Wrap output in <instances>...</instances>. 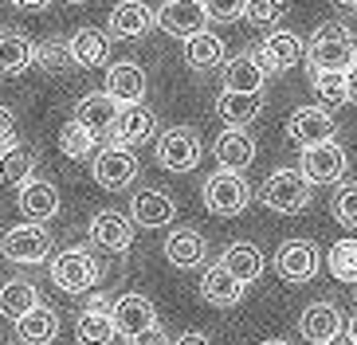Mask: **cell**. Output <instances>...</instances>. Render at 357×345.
Listing matches in <instances>:
<instances>
[{
	"label": "cell",
	"instance_id": "cell-1",
	"mask_svg": "<svg viewBox=\"0 0 357 345\" xmlns=\"http://www.w3.org/2000/svg\"><path fill=\"white\" fill-rule=\"evenodd\" d=\"M357 63V40L342 20H326L306 40V71H349Z\"/></svg>",
	"mask_w": 357,
	"mask_h": 345
},
{
	"label": "cell",
	"instance_id": "cell-2",
	"mask_svg": "<svg viewBox=\"0 0 357 345\" xmlns=\"http://www.w3.org/2000/svg\"><path fill=\"white\" fill-rule=\"evenodd\" d=\"M310 197H314V185H310L298 169H287V165L275 169L259 188V200L271 212H279V216H298V212H306Z\"/></svg>",
	"mask_w": 357,
	"mask_h": 345
},
{
	"label": "cell",
	"instance_id": "cell-3",
	"mask_svg": "<svg viewBox=\"0 0 357 345\" xmlns=\"http://www.w3.org/2000/svg\"><path fill=\"white\" fill-rule=\"evenodd\" d=\"M47 275H52V282L63 294H86L98 282V263H95V255H91V251L67 247V251H59V255L52 259Z\"/></svg>",
	"mask_w": 357,
	"mask_h": 345
},
{
	"label": "cell",
	"instance_id": "cell-4",
	"mask_svg": "<svg viewBox=\"0 0 357 345\" xmlns=\"http://www.w3.org/2000/svg\"><path fill=\"white\" fill-rule=\"evenodd\" d=\"M0 251H4V259L20 263V267H36L52 255V231L43 224H16L0 236Z\"/></svg>",
	"mask_w": 357,
	"mask_h": 345
},
{
	"label": "cell",
	"instance_id": "cell-5",
	"mask_svg": "<svg viewBox=\"0 0 357 345\" xmlns=\"http://www.w3.org/2000/svg\"><path fill=\"white\" fill-rule=\"evenodd\" d=\"M318 267H322V251L310 240H287L275 251V275L283 282H294V286L310 282L318 275Z\"/></svg>",
	"mask_w": 357,
	"mask_h": 345
},
{
	"label": "cell",
	"instance_id": "cell-6",
	"mask_svg": "<svg viewBox=\"0 0 357 345\" xmlns=\"http://www.w3.org/2000/svg\"><path fill=\"white\" fill-rule=\"evenodd\" d=\"M248 185H243L240 173H228V169H216L208 181H204V208L212 216H240L248 208Z\"/></svg>",
	"mask_w": 357,
	"mask_h": 345
},
{
	"label": "cell",
	"instance_id": "cell-7",
	"mask_svg": "<svg viewBox=\"0 0 357 345\" xmlns=\"http://www.w3.org/2000/svg\"><path fill=\"white\" fill-rule=\"evenodd\" d=\"M346 169H349V157L337 141H322V146L303 149V161H298V173L310 185H342Z\"/></svg>",
	"mask_w": 357,
	"mask_h": 345
},
{
	"label": "cell",
	"instance_id": "cell-8",
	"mask_svg": "<svg viewBox=\"0 0 357 345\" xmlns=\"http://www.w3.org/2000/svg\"><path fill=\"white\" fill-rule=\"evenodd\" d=\"M158 165L169 173H189L200 165V137L189 125H173L158 137Z\"/></svg>",
	"mask_w": 357,
	"mask_h": 345
},
{
	"label": "cell",
	"instance_id": "cell-9",
	"mask_svg": "<svg viewBox=\"0 0 357 345\" xmlns=\"http://www.w3.org/2000/svg\"><path fill=\"white\" fill-rule=\"evenodd\" d=\"M337 134V122L330 110L322 106H298L287 122V137H291L298 149H310V146H322V141H334Z\"/></svg>",
	"mask_w": 357,
	"mask_h": 345
},
{
	"label": "cell",
	"instance_id": "cell-10",
	"mask_svg": "<svg viewBox=\"0 0 357 345\" xmlns=\"http://www.w3.org/2000/svg\"><path fill=\"white\" fill-rule=\"evenodd\" d=\"M303 59H306V43L298 40L294 31H287V28L271 31V36L259 43V52H255V63H259L267 75L291 71V67H298Z\"/></svg>",
	"mask_w": 357,
	"mask_h": 345
},
{
	"label": "cell",
	"instance_id": "cell-11",
	"mask_svg": "<svg viewBox=\"0 0 357 345\" xmlns=\"http://www.w3.org/2000/svg\"><path fill=\"white\" fill-rule=\"evenodd\" d=\"M110 322H114L118 337H137L146 334V330H153L158 325V310H153V302H149L146 294H122V298H114V306H110Z\"/></svg>",
	"mask_w": 357,
	"mask_h": 345
},
{
	"label": "cell",
	"instance_id": "cell-12",
	"mask_svg": "<svg viewBox=\"0 0 357 345\" xmlns=\"http://www.w3.org/2000/svg\"><path fill=\"white\" fill-rule=\"evenodd\" d=\"M95 181L106 188V192H122V188L134 185L137 177V157L122 146H106L102 153L95 157V165H91Z\"/></svg>",
	"mask_w": 357,
	"mask_h": 345
},
{
	"label": "cell",
	"instance_id": "cell-13",
	"mask_svg": "<svg viewBox=\"0 0 357 345\" xmlns=\"http://www.w3.org/2000/svg\"><path fill=\"white\" fill-rule=\"evenodd\" d=\"M86 236H91L95 247L126 255V251L134 247V220H126L122 212H95L91 224H86Z\"/></svg>",
	"mask_w": 357,
	"mask_h": 345
},
{
	"label": "cell",
	"instance_id": "cell-14",
	"mask_svg": "<svg viewBox=\"0 0 357 345\" xmlns=\"http://www.w3.org/2000/svg\"><path fill=\"white\" fill-rule=\"evenodd\" d=\"M177 216V204L169 192H158V188H142L134 192L130 200V220H134L137 228H169Z\"/></svg>",
	"mask_w": 357,
	"mask_h": 345
},
{
	"label": "cell",
	"instance_id": "cell-15",
	"mask_svg": "<svg viewBox=\"0 0 357 345\" xmlns=\"http://www.w3.org/2000/svg\"><path fill=\"white\" fill-rule=\"evenodd\" d=\"M158 24L169 31V36H181V40H189L197 31H204L208 16H204V4L200 0H165L158 12Z\"/></svg>",
	"mask_w": 357,
	"mask_h": 345
},
{
	"label": "cell",
	"instance_id": "cell-16",
	"mask_svg": "<svg viewBox=\"0 0 357 345\" xmlns=\"http://www.w3.org/2000/svg\"><path fill=\"white\" fill-rule=\"evenodd\" d=\"M212 153H216V165L228 169V173H243V169L255 161V137L248 130H236L228 125L216 141H212Z\"/></svg>",
	"mask_w": 357,
	"mask_h": 345
},
{
	"label": "cell",
	"instance_id": "cell-17",
	"mask_svg": "<svg viewBox=\"0 0 357 345\" xmlns=\"http://www.w3.org/2000/svg\"><path fill=\"white\" fill-rule=\"evenodd\" d=\"M153 130H158V122H153V114H149L146 106H122L118 118H114V125H110V141L122 146V149H130V146L149 141Z\"/></svg>",
	"mask_w": 357,
	"mask_h": 345
},
{
	"label": "cell",
	"instance_id": "cell-18",
	"mask_svg": "<svg viewBox=\"0 0 357 345\" xmlns=\"http://www.w3.org/2000/svg\"><path fill=\"white\" fill-rule=\"evenodd\" d=\"M165 259L173 267H181V271H192V267H200L208 259V243H204V236L197 228H173L165 236Z\"/></svg>",
	"mask_w": 357,
	"mask_h": 345
},
{
	"label": "cell",
	"instance_id": "cell-19",
	"mask_svg": "<svg viewBox=\"0 0 357 345\" xmlns=\"http://www.w3.org/2000/svg\"><path fill=\"white\" fill-rule=\"evenodd\" d=\"M106 94L118 106H142V98H146V71L137 63H114L106 71Z\"/></svg>",
	"mask_w": 357,
	"mask_h": 345
},
{
	"label": "cell",
	"instance_id": "cell-20",
	"mask_svg": "<svg viewBox=\"0 0 357 345\" xmlns=\"http://www.w3.org/2000/svg\"><path fill=\"white\" fill-rule=\"evenodd\" d=\"M243 291H248V286H243V282L236 279L224 263L208 267L204 279H200V298H204L208 306H220V310H231V306L243 298Z\"/></svg>",
	"mask_w": 357,
	"mask_h": 345
},
{
	"label": "cell",
	"instance_id": "cell-21",
	"mask_svg": "<svg viewBox=\"0 0 357 345\" xmlns=\"http://www.w3.org/2000/svg\"><path fill=\"white\" fill-rule=\"evenodd\" d=\"M118 110H122V106H118L110 94L95 91V94H83V98H79V106H75V122L86 125L95 137H106L110 134V125H114V118H118Z\"/></svg>",
	"mask_w": 357,
	"mask_h": 345
},
{
	"label": "cell",
	"instance_id": "cell-22",
	"mask_svg": "<svg viewBox=\"0 0 357 345\" xmlns=\"http://www.w3.org/2000/svg\"><path fill=\"white\" fill-rule=\"evenodd\" d=\"M20 212L28 216V224H47L52 216H59V188L52 181H28L20 188Z\"/></svg>",
	"mask_w": 357,
	"mask_h": 345
},
{
	"label": "cell",
	"instance_id": "cell-23",
	"mask_svg": "<svg viewBox=\"0 0 357 345\" xmlns=\"http://www.w3.org/2000/svg\"><path fill=\"white\" fill-rule=\"evenodd\" d=\"M298 334H303L306 342H314V345L334 342V337L342 334V314H337V306H330V302L306 306V310L298 314Z\"/></svg>",
	"mask_w": 357,
	"mask_h": 345
},
{
	"label": "cell",
	"instance_id": "cell-24",
	"mask_svg": "<svg viewBox=\"0 0 357 345\" xmlns=\"http://www.w3.org/2000/svg\"><path fill=\"white\" fill-rule=\"evenodd\" d=\"M158 20V12L142 4V0H122L114 12H110V36H122V40H137V36H146Z\"/></svg>",
	"mask_w": 357,
	"mask_h": 345
},
{
	"label": "cell",
	"instance_id": "cell-25",
	"mask_svg": "<svg viewBox=\"0 0 357 345\" xmlns=\"http://www.w3.org/2000/svg\"><path fill=\"white\" fill-rule=\"evenodd\" d=\"M67 52H71V63H79V67H102L110 59V36L102 28H79L67 40Z\"/></svg>",
	"mask_w": 357,
	"mask_h": 345
},
{
	"label": "cell",
	"instance_id": "cell-26",
	"mask_svg": "<svg viewBox=\"0 0 357 345\" xmlns=\"http://www.w3.org/2000/svg\"><path fill=\"white\" fill-rule=\"evenodd\" d=\"M263 79H267V71H263L259 63H255V55H236V59L224 63V91H236V94H263Z\"/></svg>",
	"mask_w": 357,
	"mask_h": 345
},
{
	"label": "cell",
	"instance_id": "cell-27",
	"mask_svg": "<svg viewBox=\"0 0 357 345\" xmlns=\"http://www.w3.org/2000/svg\"><path fill=\"white\" fill-rule=\"evenodd\" d=\"M220 263L243 282V286L259 282L263 267H267V263H263V251L255 247V243H228V247H224V255H220Z\"/></svg>",
	"mask_w": 357,
	"mask_h": 345
},
{
	"label": "cell",
	"instance_id": "cell-28",
	"mask_svg": "<svg viewBox=\"0 0 357 345\" xmlns=\"http://www.w3.org/2000/svg\"><path fill=\"white\" fill-rule=\"evenodd\" d=\"M16 334H20L24 345H52L55 334H59V314L40 302L36 310H28L20 322H16Z\"/></svg>",
	"mask_w": 357,
	"mask_h": 345
},
{
	"label": "cell",
	"instance_id": "cell-29",
	"mask_svg": "<svg viewBox=\"0 0 357 345\" xmlns=\"http://www.w3.org/2000/svg\"><path fill=\"white\" fill-rule=\"evenodd\" d=\"M40 306V291H36L28 279H8L0 282V318H8V322H20L28 310Z\"/></svg>",
	"mask_w": 357,
	"mask_h": 345
},
{
	"label": "cell",
	"instance_id": "cell-30",
	"mask_svg": "<svg viewBox=\"0 0 357 345\" xmlns=\"http://www.w3.org/2000/svg\"><path fill=\"white\" fill-rule=\"evenodd\" d=\"M228 47H224L220 36H212V31H197L185 40V63H189L192 71H212V67H220Z\"/></svg>",
	"mask_w": 357,
	"mask_h": 345
},
{
	"label": "cell",
	"instance_id": "cell-31",
	"mask_svg": "<svg viewBox=\"0 0 357 345\" xmlns=\"http://www.w3.org/2000/svg\"><path fill=\"white\" fill-rule=\"evenodd\" d=\"M259 110H263V94L220 91V98H216V114H220L228 125H236V130H243L252 118H259Z\"/></svg>",
	"mask_w": 357,
	"mask_h": 345
},
{
	"label": "cell",
	"instance_id": "cell-32",
	"mask_svg": "<svg viewBox=\"0 0 357 345\" xmlns=\"http://www.w3.org/2000/svg\"><path fill=\"white\" fill-rule=\"evenodd\" d=\"M36 63V47L20 31H0V75H20Z\"/></svg>",
	"mask_w": 357,
	"mask_h": 345
},
{
	"label": "cell",
	"instance_id": "cell-33",
	"mask_svg": "<svg viewBox=\"0 0 357 345\" xmlns=\"http://www.w3.org/2000/svg\"><path fill=\"white\" fill-rule=\"evenodd\" d=\"M118 337L110 314H98V310H83L79 322H75V342L79 345H110Z\"/></svg>",
	"mask_w": 357,
	"mask_h": 345
},
{
	"label": "cell",
	"instance_id": "cell-34",
	"mask_svg": "<svg viewBox=\"0 0 357 345\" xmlns=\"http://www.w3.org/2000/svg\"><path fill=\"white\" fill-rule=\"evenodd\" d=\"M32 173H36V157L28 153V149L8 146L4 153H0V181H4V185L24 188L28 181H32Z\"/></svg>",
	"mask_w": 357,
	"mask_h": 345
},
{
	"label": "cell",
	"instance_id": "cell-35",
	"mask_svg": "<svg viewBox=\"0 0 357 345\" xmlns=\"http://www.w3.org/2000/svg\"><path fill=\"white\" fill-rule=\"evenodd\" d=\"M310 86H314V98L322 102V110H334V106L349 102L346 71H318V75H310Z\"/></svg>",
	"mask_w": 357,
	"mask_h": 345
},
{
	"label": "cell",
	"instance_id": "cell-36",
	"mask_svg": "<svg viewBox=\"0 0 357 345\" xmlns=\"http://www.w3.org/2000/svg\"><path fill=\"white\" fill-rule=\"evenodd\" d=\"M326 267H330V275L337 282H357V236L337 240L330 247V255H326Z\"/></svg>",
	"mask_w": 357,
	"mask_h": 345
},
{
	"label": "cell",
	"instance_id": "cell-37",
	"mask_svg": "<svg viewBox=\"0 0 357 345\" xmlns=\"http://www.w3.org/2000/svg\"><path fill=\"white\" fill-rule=\"evenodd\" d=\"M95 141H98V137L91 134L86 125H79L75 118L63 125V130H59V149H63V157H75V161L91 153V149H95Z\"/></svg>",
	"mask_w": 357,
	"mask_h": 345
},
{
	"label": "cell",
	"instance_id": "cell-38",
	"mask_svg": "<svg viewBox=\"0 0 357 345\" xmlns=\"http://www.w3.org/2000/svg\"><path fill=\"white\" fill-rule=\"evenodd\" d=\"M330 212H334L337 224L357 228V181H342L330 197Z\"/></svg>",
	"mask_w": 357,
	"mask_h": 345
},
{
	"label": "cell",
	"instance_id": "cell-39",
	"mask_svg": "<svg viewBox=\"0 0 357 345\" xmlns=\"http://www.w3.org/2000/svg\"><path fill=\"white\" fill-rule=\"evenodd\" d=\"M243 20L255 28H271L283 20V0H248L243 4Z\"/></svg>",
	"mask_w": 357,
	"mask_h": 345
},
{
	"label": "cell",
	"instance_id": "cell-40",
	"mask_svg": "<svg viewBox=\"0 0 357 345\" xmlns=\"http://www.w3.org/2000/svg\"><path fill=\"white\" fill-rule=\"evenodd\" d=\"M36 63L43 71H63V67H71V52H67V43L47 40L43 47H36Z\"/></svg>",
	"mask_w": 357,
	"mask_h": 345
},
{
	"label": "cell",
	"instance_id": "cell-41",
	"mask_svg": "<svg viewBox=\"0 0 357 345\" xmlns=\"http://www.w3.org/2000/svg\"><path fill=\"white\" fill-rule=\"evenodd\" d=\"M204 4V16L216 24H231V20H240L243 16V4L248 0H200Z\"/></svg>",
	"mask_w": 357,
	"mask_h": 345
},
{
	"label": "cell",
	"instance_id": "cell-42",
	"mask_svg": "<svg viewBox=\"0 0 357 345\" xmlns=\"http://www.w3.org/2000/svg\"><path fill=\"white\" fill-rule=\"evenodd\" d=\"M126 345H173V342H169V334H165V330H161V322H158V325H153V330H146V334L130 337Z\"/></svg>",
	"mask_w": 357,
	"mask_h": 345
},
{
	"label": "cell",
	"instance_id": "cell-43",
	"mask_svg": "<svg viewBox=\"0 0 357 345\" xmlns=\"http://www.w3.org/2000/svg\"><path fill=\"white\" fill-rule=\"evenodd\" d=\"M12 137H16V118H12V110L0 106V146H8Z\"/></svg>",
	"mask_w": 357,
	"mask_h": 345
},
{
	"label": "cell",
	"instance_id": "cell-44",
	"mask_svg": "<svg viewBox=\"0 0 357 345\" xmlns=\"http://www.w3.org/2000/svg\"><path fill=\"white\" fill-rule=\"evenodd\" d=\"M110 298H106V294H95V298H86V310H98V314H110Z\"/></svg>",
	"mask_w": 357,
	"mask_h": 345
},
{
	"label": "cell",
	"instance_id": "cell-45",
	"mask_svg": "<svg viewBox=\"0 0 357 345\" xmlns=\"http://www.w3.org/2000/svg\"><path fill=\"white\" fill-rule=\"evenodd\" d=\"M173 345H212V337H204V334H181Z\"/></svg>",
	"mask_w": 357,
	"mask_h": 345
},
{
	"label": "cell",
	"instance_id": "cell-46",
	"mask_svg": "<svg viewBox=\"0 0 357 345\" xmlns=\"http://www.w3.org/2000/svg\"><path fill=\"white\" fill-rule=\"evenodd\" d=\"M346 91H349V102H357V63L346 71Z\"/></svg>",
	"mask_w": 357,
	"mask_h": 345
},
{
	"label": "cell",
	"instance_id": "cell-47",
	"mask_svg": "<svg viewBox=\"0 0 357 345\" xmlns=\"http://www.w3.org/2000/svg\"><path fill=\"white\" fill-rule=\"evenodd\" d=\"M342 16H357V0H330Z\"/></svg>",
	"mask_w": 357,
	"mask_h": 345
},
{
	"label": "cell",
	"instance_id": "cell-48",
	"mask_svg": "<svg viewBox=\"0 0 357 345\" xmlns=\"http://www.w3.org/2000/svg\"><path fill=\"white\" fill-rule=\"evenodd\" d=\"M20 8H43V4H52V0H16Z\"/></svg>",
	"mask_w": 357,
	"mask_h": 345
},
{
	"label": "cell",
	"instance_id": "cell-49",
	"mask_svg": "<svg viewBox=\"0 0 357 345\" xmlns=\"http://www.w3.org/2000/svg\"><path fill=\"white\" fill-rule=\"evenodd\" d=\"M346 334H349V342L357 345V314H354V318H349V330H346Z\"/></svg>",
	"mask_w": 357,
	"mask_h": 345
},
{
	"label": "cell",
	"instance_id": "cell-50",
	"mask_svg": "<svg viewBox=\"0 0 357 345\" xmlns=\"http://www.w3.org/2000/svg\"><path fill=\"white\" fill-rule=\"evenodd\" d=\"M326 345H354V342H349V334H346V330H342V334H337L334 342H326Z\"/></svg>",
	"mask_w": 357,
	"mask_h": 345
},
{
	"label": "cell",
	"instance_id": "cell-51",
	"mask_svg": "<svg viewBox=\"0 0 357 345\" xmlns=\"http://www.w3.org/2000/svg\"><path fill=\"white\" fill-rule=\"evenodd\" d=\"M263 345H291V342H283V337H271V342H263Z\"/></svg>",
	"mask_w": 357,
	"mask_h": 345
},
{
	"label": "cell",
	"instance_id": "cell-52",
	"mask_svg": "<svg viewBox=\"0 0 357 345\" xmlns=\"http://www.w3.org/2000/svg\"><path fill=\"white\" fill-rule=\"evenodd\" d=\"M75 4H83V0H75Z\"/></svg>",
	"mask_w": 357,
	"mask_h": 345
}]
</instances>
